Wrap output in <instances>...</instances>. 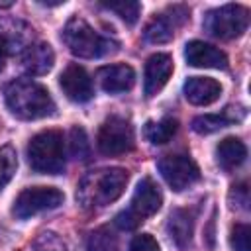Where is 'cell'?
Instances as JSON below:
<instances>
[{"label": "cell", "mask_w": 251, "mask_h": 251, "mask_svg": "<svg viewBox=\"0 0 251 251\" xmlns=\"http://www.w3.org/2000/svg\"><path fill=\"white\" fill-rule=\"evenodd\" d=\"M129 173L120 167L90 171L76 186V200L86 210H98L118 200L127 184Z\"/></svg>", "instance_id": "6da1fadb"}, {"label": "cell", "mask_w": 251, "mask_h": 251, "mask_svg": "<svg viewBox=\"0 0 251 251\" xmlns=\"http://www.w3.org/2000/svg\"><path fill=\"white\" fill-rule=\"evenodd\" d=\"M6 106L20 120H39L55 112L47 88L31 78H18L6 86Z\"/></svg>", "instance_id": "7a4b0ae2"}, {"label": "cell", "mask_w": 251, "mask_h": 251, "mask_svg": "<svg viewBox=\"0 0 251 251\" xmlns=\"http://www.w3.org/2000/svg\"><path fill=\"white\" fill-rule=\"evenodd\" d=\"M63 41L69 47V51L80 59H96V57L114 53L118 49L116 41L102 37L98 31H94V27L84 18H78V16H73L65 24Z\"/></svg>", "instance_id": "3957f363"}, {"label": "cell", "mask_w": 251, "mask_h": 251, "mask_svg": "<svg viewBox=\"0 0 251 251\" xmlns=\"http://www.w3.org/2000/svg\"><path fill=\"white\" fill-rule=\"evenodd\" d=\"M27 161L35 173L59 175L65 169V141L57 129H45L31 137L27 145Z\"/></svg>", "instance_id": "277c9868"}, {"label": "cell", "mask_w": 251, "mask_h": 251, "mask_svg": "<svg viewBox=\"0 0 251 251\" xmlns=\"http://www.w3.org/2000/svg\"><path fill=\"white\" fill-rule=\"evenodd\" d=\"M161 204H163V194L159 186L153 182V178L145 176L137 182L129 206L116 216V226L122 229H135L149 216L157 214Z\"/></svg>", "instance_id": "5b68a950"}, {"label": "cell", "mask_w": 251, "mask_h": 251, "mask_svg": "<svg viewBox=\"0 0 251 251\" xmlns=\"http://www.w3.org/2000/svg\"><path fill=\"white\" fill-rule=\"evenodd\" d=\"M204 27L218 39H235L249 27V10L241 4H226L206 14Z\"/></svg>", "instance_id": "8992f818"}, {"label": "cell", "mask_w": 251, "mask_h": 251, "mask_svg": "<svg viewBox=\"0 0 251 251\" xmlns=\"http://www.w3.org/2000/svg\"><path fill=\"white\" fill-rule=\"evenodd\" d=\"M96 145H98V151L108 157L129 153L135 145L133 126L129 124V120H126L122 116L106 118L98 129Z\"/></svg>", "instance_id": "52a82bcc"}, {"label": "cell", "mask_w": 251, "mask_h": 251, "mask_svg": "<svg viewBox=\"0 0 251 251\" xmlns=\"http://www.w3.org/2000/svg\"><path fill=\"white\" fill-rule=\"evenodd\" d=\"M63 200H65V194L55 186H29L18 194L12 212L16 218L27 220L35 214L59 208Z\"/></svg>", "instance_id": "ba28073f"}, {"label": "cell", "mask_w": 251, "mask_h": 251, "mask_svg": "<svg viewBox=\"0 0 251 251\" xmlns=\"http://www.w3.org/2000/svg\"><path fill=\"white\" fill-rule=\"evenodd\" d=\"M157 167L165 182L175 192H182L200 180V169L188 155H180V153L165 155L157 163Z\"/></svg>", "instance_id": "9c48e42d"}, {"label": "cell", "mask_w": 251, "mask_h": 251, "mask_svg": "<svg viewBox=\"0 0 251 251\" xmlns=\"http://www.w3.org/2000/svg\"><path fill=\"white\" fill-rule=\"evenodd\" d=\"M188 20V10L184 6H169L163 14H157L145 25V39L149 43H167L175 37V29Z\"/></svg>", "instance_id": "30bf717a"}, {"label": "cell", "mask_w": 251, "mask_h": 251, "mask_svg": "<svg viewBox=\"0 0 251 251\" xmlns=\"http://www.w3.org/2000/svg\"><path fill=\"white\" fill-rule=\"evenodd\" d=\"M59 84L65 92V96L73 102H88L94 94L92 88V78L88 76V73L84 71V67L80 65H69L61 76H59Z\"/></svg>", "instance_id": "8fae6325"}, {"label": "cell", "mask_w": 251, "mask_h": 251, "mask_svg": "<svg viewBox=\"0 0 251 251\" xmlns=\"http://www.w3.org/2000/svg\"><path fill=\"white\" fill-rule=\"evenodd\" d=\"M173 75V59L167 53H155L145 63L143 73V90L145 96H155Z\"/></svg>", "instance_id": "7c38bea8"}, {"label": "cell", "mask_w": 251, "mask_h": 251, "mask_svg": "<svg viewBox=\"0 0 251 251\" xmlns=\"http://www.w3.org/2000/svg\"><path fill=\"white\" fill-rule=\"evenodd\" d=\"M184 59L190 67L198 69H227V57L218 47L204 41H188L184 47Z\"/></svg>", "instance_id": "4fadbf2b"}, {"label": "cell", "mask_w": 251, "mask_h": 251, "mask_svg": "<svg viewBox=\"0 0 251 251\" xmlns=\"http://www.w3.org/2000/svg\"><path fill=\"white\" fill-rule=\"evenodd\" d=\"M96 76H98V82H100L102 90H106L110 94L126 92L135 84V71L126 63L100 67Z\"/></svg>", "instance_id": "5bb4252c"}, {"label": "cell", "mask_w": 251, "mask_h": 251, "mask_svg": "<svg viewBox=\"0 0 251 251\" xmlns=\"http://www.w3.org/2000/svg\"><path fill=\"white\" fill-rule=\"evenodd\" d=\"M184 98L194 106H210L222 94V84L210 76H190L182 86Z\"/></svg>", "instance_id": "9a60e30c"}, {"label": "cell", "mask_w": 251, "mask_h": 251, "mask_svg": "<svg viewBox=\"0 0 251 251\" xmlns=\"http://www.w3.org/2000/svg\"><path fill=\"white\" fill-rule=\"evenodd\" d=\"M245 108L243 106H227L222 114H204V116H196L192 120V129L200 135H208L214 133L233 122H241L245 118Z\"/></svg>", "instance_id": "2e32d148"}, {"label": "cell", "mask_w": 251, "mask_h": 251, "mask_svg": "<svg viewBox=\"0 0 251 251\" xmlns=\"http://www.w3.org/2000/svg\"><path fill=\"white\" fill-rule=\"evenodd\" d=\"M53 63H55V53L49 43H33L25 49V53L22 57L24 71L33 76L49 73L53 69Z\"/></svg>", "instance_id": "e0dca14e"}, {"label": "cell", "mask_w": 251, "mask_h": 251, "mask_svg": "<svg viewBox=\"0 0 251 251\" xmlns=\"http://www.w3.org/2000/svg\"><path fill=\"white\" fill-rule=\"evenodd\" d=\"M192 229H194V214L186 208H176L171 212L167 222V231L171 239L178 247H188L192 241Z\"/></svg>", "instance_id": "ac0fdd59"}, {"label": "cell", "mask_w": 251, "mask_h": 251, "mask_svg": "<svg viewBox=\"0 0 251 251\" xmlns=\"http://www.w3.org/2000/svg\"><path fill=\"white\" fill-rule=\"evenodd\" d=\"M247 159V147L239 137H226L216 147V161L224 171H235Z\"/></svg>", "instance_id": "d6986e66"}, {"label": "cell", "mask_w": 251, "mask_h": 251, "mask_svg": "<svg viewBox=\"0 0 251 251\" xmlns=\"http://www.w3.org/2000/svg\"><path fill=\"white\" fill-rule=\"evenodd\" d=\"M178 129V122L173 118H163L159 122H147L143 127V135L153 145H163L173 139V135Z\"/></svg>", "instance_id": "ffe728a7"}, {"label": "cell", "mask_w": 251, "mask_h": 251, "mask_svg": "<svg viewBox=\"0 0 251 251\" xmlns=\"http://www.w3.org/2000/svg\"><path fill=\"white\" fill-rule=\"evenodd\" d=\"M86 251H120L118 235L108 226H102L88 235Z\"/></svg>", "instance_id": "44dd1931"}, {"label": "cell", "mask_w": 251, "mask_h": 251, "mask_svg": "<svg viewBox=\"0 0 251 251\" xmlns=\"http://www.w3.org/2000/svg\"><path fill=\"white\" fill-rule=\"evenodd\" d=\"M18 169V155L12 145L0 147V190L12 180Z\"/></svg>", "instance_id": "7402d4cb"}, {"label": "cell", "mask_w": 251, "mask_h": 251, "mask_svg": "<svg viewBox=\"0 0 251 251\" xmlns=\"http://www.w3.org/2000/svg\"><path fill=\"white\" fill-rule=\"evenodd\" d=\"M104 8L116 12L126 24L133 25L137 20H139V14H141V4L139 2H133V0H122V2H102Z\"/></svg>", "instance_id": "603a6c76"}, {"label": "cell", "mask_w": 251, "mask_h": 251, "mask_svg": "<svg viewBox=\"0 0 251 251\" xmlns=\"http://www.w3.org/2000/svg\"><path fill=\"white\" fill-rule=\"evenodd\" d=\"M69 151L75 159H88L90 155V143H88L86 131L78 126L71 127L69 131Z\"/></svg>", "instance_id": "cb8c5ba5"}, {"label": "cell", "mask_w": 251, "mask_h": 251, "mask_svg": "<svg viewBox=\"0 0 251 251\" xmlns=\"http://www.w3.org/2000/svg\"><path fill=\"white\" fill-rule=\"evenodd\" d=\"M31 249L33 251H67V243L55 231H41L33 239Z\"/></svg>", "instance_id": "d4e9b609"}, {"label": "cell", "mask_w": 251, "mask_h": 251, "mask_svg": "<svg viewBox=\"0 0 251 251\" xmlns=\"http://www.w3.org/2000/svg\"><path fill=\"white\" fill-rule=\"evenodd\" d=\"M229 245L233 251H251V229L247 224H235L231 227Z\"/></svg>", "instance_id": "484cf974"}, {"label": "cell", "mask_w": 251, "mask_h": 251, "mask_svg": "<svg viewBox=\"0 0 251 251\" xmlns=\"http://www.w3.org/2000/svg\"><path fill=\"white\" fill-rule=\"evenodd\" d=\"M229 204H231V208H237V210H247L249 208V188H247L245 182L231 188Z\"/></svg>", "instance_id": "4316f807"}, {"label": "cell", "mask_w": 251, "mask_h": 251, "mask_svg": "<svg viewBox=\"0 0 251 251\" xmlns=\"http://www.w3.org/2000/svg\"><path fill=\"white\" fill-rule=\"evenodd\" d=\"M129 251H161L157 239L149 233H141V235H135L129 243Z\"/></svg>", "instance_id": "83f0119b"}, {"label": "cell", "mask_w": 251, "mask_h": 251, "mask_svg": "<svg viewBox=\"0 0 251 251\" xmlns=\"http://www.w3.org/2000/svg\"><path fill=\"white\" fill-rule=\"evenodd\" d=\"M10 53H12V41H10L8 35H2L0 37V69L4 67V63H6Z\"/></svg>", "instance_id": "f1b7e54d"}]
</instances>
